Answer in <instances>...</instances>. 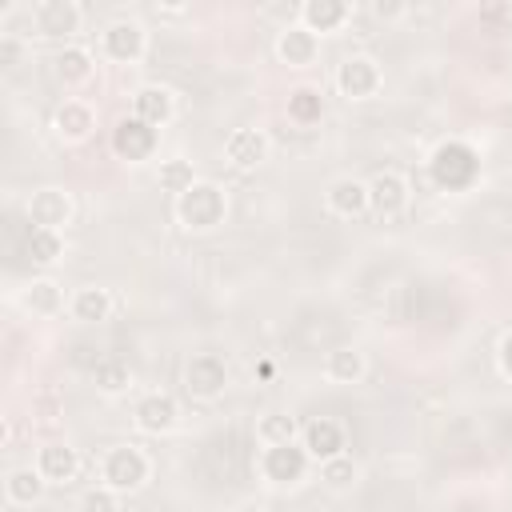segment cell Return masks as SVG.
I'll return each mask as SVG.
<instances>
[{"label": "cell", "instance_id": "cell-25", "mask_svg": "<svg viewBox=\"0 0 512 512\" xmlns=\"http://www.w3.org/2000/svg\"><path fill=\"white\" fill-rule=\"evenodd\" d=\"M20 304H24L32 316H56V312H64V288H60L56 280L40 276V280H32V284L24 288Z\"/></svg>", "mask_w": 512, "mask_h": 512}, {"label": "cell", "instance_id": "cell-23", "mask_svg": "<svg viewBox=\"0 0 512 512\" xmlns=\"http://www.w3.org/2000/svg\"><path fill=\"white\" fill-rule=\"evenodd\" d=\"M364 372H368V360H364V352L352 348V344H340V348H332V352L324 356V376H328L332 384H360Z\"/></svg>", "mask_w": 512, "mask_h": 512}, {"label": "cell", "instance_id": "cell-8", "mask_svg": "<svg viewBox=\"0 0 512 512\" xmlns=\"http://www.w3.org/2000/svg\"><path fill=\"white\" fill-rule=\"evenodd\" d=\"M156 144H160V132H156L152 124L136 120V116H124V120L112 128V152H116L120 160H128V164L152 160Z\"/></svg>", "mask_w": 512, "mask_h": 512}, {"label": "cell", "instance_id": "cell-34", "mask_svg": "<svg viewBox=\"0 0 512 512\" xmlns=\"http://www.w3.org/2000/svg\"><path fill=\"white\" fill-rule=\"evenodd\" d=\"M496 364H500V372L512 380V332L500 340V348H496Z\"/></svg>", "mask_w": 512, "mask_h": 512}, {"label": "cell", "instance_id": "cell-18", "mask_svg": "<svg viewBox=\"0 0 512 512\" xmlns=\"http://www.w3.org/2000/svg\"><path fill=\"white\" fill-rule=\"evenodd\" d=\"M52 128H56V136L60 140H68V144H80V140H88L92 136V128H96V112H92V104L88 100H64L60 108H56V116H52Z\"/></svg>", "mask_w": 512, "mask_h": 512}, {"label": "cell", "instance_id": "cell-15", "mask_svg": "<svg viewBox=\"0 0 512 512\" xmlns=\"http://www.w3.org/2000/svg\"><path fill=\"white\" fill-rule=\"evenodd\" d=\"M36 472L48 480V484H72L80 476V452L64 440H48L40 452H36Z\"/></svg>", "mask_w": 512, "mask_h": 512}, {"label": "cell", "instance_id": "cell-1", "mask_svg": "<svg viewBox=\"0 0 512 512\" xmlns=\"http://www.w3.org/2000/svg\"><path fill=\"white\" fill-rule=\"evenodd\" d=\"M224 216H228V196L212 180H196L184 196H176V220L188 232H212L224 224Z\"/></svg>", "mask_w": 512, "mask_h": 512}, {"label": "cell", "instance_id": "cell-4", "mask_svg": "<svg viewBox=\"0 0 512 512\" xmlns=\"http://www.w3.org/2000/svg\"><path fill=\"white\" fill-rule=\"evenodd\" d=\"M308 464H312V456L304 452V444H276V448H264L256 456V472L276 488L300 484L308 476Z\"/></svg>", "mask_w": 512, "mask_h": 512}, {"label": "cell", "instance_id": "cell-20", "mask_svg": "<svg viewBox=\"0 0 512 512\" xmlns=\"http://www.w3.org/2000/svg\"><path fill=\"white\" fill-rule=\"evenodd\" d=\"M348 16H352V4H348V0H304V4H300V24H304L308 32H316V36L336 32Z\"/></svg>", "mask_w": 512, "mask_h": 512}, {"label": "cell", "instance_id": "cell-17", "mask_svg": "<svg viewBox=\"0 0 512 512\" xmlns=\"http://www.w3.org/2000/svg\"><path fill=\"white\" fill-rule=\"evenodd\" d=\"M324 204H328L332 216H340V220H356V216L368 212V184L356 180V176H340V180L328 184Z\"/></svg>", "mask_w": 512, "mask_h": 512}, {"label": "cell", "instance_id": "cell-11", "mask_svg": "<svg viewBox=\"0 0 512 512\" xmlns=\"http://www.w3.org/2000/svg\"><path fill=\"white\" fill-rule=\"evenodd\" d=\"M28 224L32 228H68L72 224V196L64 188H36L28 196Z\"/></svg>", "mask_w": 512, "mask_h": 512}, {"label": "cell", "instance_id": "cell-32", "mask_svg": "<svg viewBox=\"0 0 512 512\" xmlns=\"http://www.w3.org/2000/svg\"><path fill=\"white\" fill-rule=\"evenodd\" d=\"M80 512H120V492H112L108 484H96L80 496Z\"/></svg>", "mask_w": 512, "mask_h": 512}, {"label": "cell", "instance_id": "cell-9", "mask_svg": "<svg viewBox=\"0 0 512 512\" xmlns=\"http://www.w3.org/2000/svg\"><path fill=\"white\" fill-rule=\"evenodd\" d=\"M100 48H104V56L116 60V64H136V60L144 56V48H148V32H144V24H136V20H112V24L100 32Z\"/></svg>", "mask_w": 512, "mask_h": 512}, {"label": "cell", "instance_id": "cell-14", "mask_svg": "<svg viewBox=\"0 0 512 512\" xmlns=\"http://www.w3.org/2000/svg\"><path fill=\"white\" fill-rule=\"evenodd\" d=\"M132 416H136V428H140V432L164 436V432L176 428L180 404H176V396H168V392H148V396H140V404H136Z\"/></svg>", "mask_w": 512, "mask_h": 512}, {"label": "cell", "instance_id": "cell-21", "mask_svg": "<svg viewBox=\"0 0 512 512\" xmlns=\"http://www.w3.org/2000/svg\"><path fill=\"white\" fill-rule=\"evenodd\" d=\"M92 72H96V60H92V52H88L84 44H64V48L56 52V80H60L64 88L88 84Z\"/></svg>", "mask_w": 512, "mask_h": 512}, {"label": "cell", "instance_id": "cell-19", "mask_svg": "<svg viewBox=\"0 0 512 512\" xmlns=\"http://www.w3.org/2000/svg\"><path fill=\"white\" fill-rule=\"evenodd\" d=\"M268 148L272 140L260 132V128H236L228 140H224V156L236 164V168H260L268 160Z\"/></svg>", "mask_w": 512, "mask_h": 512}, {"label": "cell", "instance_id": "cell-6", "mask_svg": "<svg viewBox=\"0 0 512 512\" xmlns=\"http://www.w3.org/2000/svg\"><path fill=\"white\" fill-rule=\"evenodd\" d=\"M184 388L192 400H216L228 388V364L216 352H196L184 364Z\"/></svg>", "mask_w": 512, "mask_h": 512}, {"label": "cell", "instance_id": "cell-13", "mask_svg": "<svg viewBox=\"0 0 512 512\" xmlns=\"http://www.w3.org/2000/svg\"><path fill=\"white\" fill-rule=\"evenodd\" d=\"M132 116L144 120V124H152L156 132H160L164 124H172V116H176V96H172V88H164V84H140V88L132 92Z\"/></svg>", "mask_w": 512, "mask_h": 512}, {"label": "cell", "instance_id": "cell-35", "mask_svg": "<svg viewBox=\"0 0 512 512\" xmlns=\"http://www.w3.org/2000/svg\"><path fill=\"white\" fill-rule=\"evenodd\" d=\"M372 12H376L380 20H396V16H404L408 8H404V4H384V0H376V4H372Z\"/></svg>", "mask_w": 512, "mask_h": 512}, {"label": "cell", "instance_id": "cell-2", "mask_svg": "<svg viewBox=\"0 0 512 512\" xmlns=\"http://www.w3.org/2000/svg\"><path fill=\"white\" fill-rule=\"evenodd\" d=\"M148 476H152V460H148V452L136 448V444H116V448H108L104 460H100V484H108V488L120 492V496L140 492V488L148 484Z\"/></svg>", "mask_w": 512, "mask_h": 512}, {"label": "cell", "instance_id": "cell-24", "mask_svg": "<svg viewBox=\"0 0 512 512\" xmlns=\"http://www.w3.org/2000/svg\"><path fill=\"white\" fill-rule=\"evenodd\" d=\"M44 484H48V480H44L36 468H12L8 480H4V500H8L12 508H32V504L40 500Z\"/></svg>", "mask_w": 512, "mask_h": 512}, {"label": "cell", "instance_id": "cell-28", "mask_svg": "<svg viewBox=\"0 0 512 512\" xmlns=\"http://www.w3.org/2000/svg\"><path fill=\"white\" fill-rule=\"evenodd\" d=\"M296 436H300V424H296V416H288V412H264V416L256 420V440H260L264 448L296 444Z\"/></svg>", "mask_w": 512, "mask_h": 512}, {"label": "cell", "instance_id": "cell-29", "mask_svg": "<svg viewBox=\"0 0 512 512\" xmlns=\"http://www.w3.org/2000/svg\"><path fill=\"white\" fill-rule=\"evenodd\" d=\"M156 180H160V188H164V192H172V196H184V192L196 184V168H192V160H184V156H172V160H160V172H156Z\"/></svg>", "mask_w": 512, "mask_h": 512}, {"label": "cell", "instance_id": "cell-10", "mask_svg": "<svg viewBox=\"0 0 512 512\" xmlns=\"http://www.w3.org/2000/svg\"><path fill=\"white\" fill-rule=\"evenodd\" d=\"M404 208H408V180L400 172H392V168L376 172L368 180V212H376L380 220H392Z\"/></svg>", "mask_w": 512, "mask_h": 512}, {"label": "cell", "instance_id": "cell-22", "mask_svg": "<svg viewBox=\"0 0 512 512\" xmlns=\"http://www.w3.org/2000/svg\"><path fill=\"white\" fill-rule=\"evenodd\" d=\"M68 312H72V320H80V324H104V320L112 316V292L100 288V284L76 288L72 300H68Z\"/></svg>", "mask_w": 512, "mask_h": 512}, {"label": "cell", "instance_id": "cell-16", "mask_svg": "<svg viewBox=\"0 0 512 512\" xmlns=\"http://www.w3.org/2000/svg\"><path fill=\"white\" fill-rule=\"evenodd\" d=\"M276 56H280V64H288V68H308V64H316V56H320V36L308 32L304 24H288V28L276 36Z\"/></svg>", "mask_w": 512, "mask_h": 512}, {"label": "cell", "instance_id": "cell-7", "mask_svg": "<svg viewBox=\"0 0 512 512\" xmlns=\"http://www.w3.org/2000/svg\"><path fill=\"white\" fill-rule=\"evenodd\" d=\"M28 20L36 28V36H48V40H60V36H72L80 32V4L76 0H40L28 8Z\"/></svg>", "mask_w": 512, "mask_h": 512}, {"label": "cell", "instance_id": "cell-12", "mask_svg": "<svg viewBox=\"0 0 512 512\" xmlns=\"http://www.w3.org/2000/svg\"><path fill=\"white\" fill-rule=\"evenodd\" d=\"M300 444H304V452L312 456V464H324V460H332V456H344V448H348L344 428H340V420H332V416L308 420V424L300 428Z\"/></svg>", "mask_w": 512, "mask_h": 512}, {"label": "cell", "instance_id": "cell-30", "mask_svg": "<svg viewBox=\"0 0 512 512\" xmlns=\"http://www.w3.org/2000/svg\"><path fill=\"white\" fill-rule=\"evenodd\" d=\"M320 480L332 488V492H348V488H356V480H360V464L344 452V456H332V460H324L320 464Z\"/></svg>", "mask_w": 512, "mask_h": 512}, {"label": "cell", "instance_id": "cell-27", "mask_svg": "<svg viewBox=\"0 0 512 512\" xmlns=\"http://www.w3.org/2000/svg\"><path fill=\"white\" fill-rule=\"evenodd\" d=\"M24 256L40 268H52L60 256H64V236L52 232V228H28L24 236Z\"/></svg>", "mask_w": 512, "mask_h": 512}, {"label": "cell", "instance_id": "cell-3", "mask_svg": "<svg viewBox=\"0 0 512 512\" xmlns=\"http://www.w3.org/2000/svg\"><path fill=\"white\" fill-rule=\"evenodd\" d=\"M428 176H432L436 188L460 192V188H468V184L476 180V152H472L468 144H460V140H448V144H440V148L432 152Z\"/></svg>", "mask_w": 512, "mask_h": 512}, {"label": "cell", "instance_id": "cell-31", "mask_svg": "<svg viewBox=\"0 0 512 512\" xmlns=\"http://www.w3.org/2000/svg\"><path fill=\"white\" fill-rule=\"evenodd\" d=\"M320 112H324V104H320V92H316V88H296V92L288 96V116H292L296 124H316Z\"/></svg>", "mask_w": 512, "mask_h": 512}, {"label": "cell", "instance_id": "cell-26", "mask_svg": "<svg viewBox=\"0 0 512 512\" xmlns=\"http://www.w3.org/2000/svg\"><path fill=\"white\" fill-rule=\"evenodd\" d=\"M92 384H96L100 396H124V392L132 388V368H128V360H120V356H104V360H96V368H92Z\"/></svg>", "mask_w": 512, "mask_h": 512}, {"label": "cell", "instance_id": "cell-33", "mask_svg": "<svg viewBox=\"0 0 512 512\" xmlns=\"http://www.w3.org/2000/svg\"><path fill=\"white\" fill-rule=\"evenodd\" d=\"M16 52H20L16 36H12V32H4V36H0V64H4V68H12V64H16Z\"/></svg>", "mask_w": 512, "mask_h": 512}, {"label": "cell", "instance_id": "cell-5", "mask_svg": "<svg viewBox=\"0 0 512 512\" xmlns=\"http://www.w3.org/2000/svg\"><path fill=\"white\" fill-rule=\"evenodd\" d=\"M384 84V72L372 56H344L336 64V88L344 100H372Z\"/></svg>", "mask_w": 512, "mask_h": 512}]
</instances>
